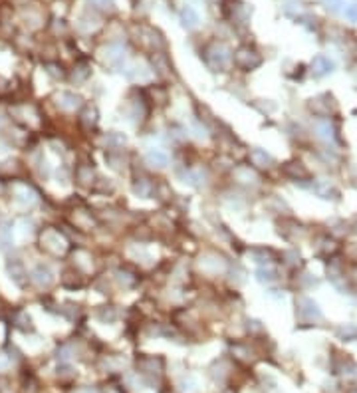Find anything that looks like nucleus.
I'll use <instances>...</instances> for the list:
<instances>
[{
    "instance_id": "13",
    "label": "nucleus",
    "mask_w": 357,
    "mask_h": 393,
    "mask_svg": "<svg viewBox=\"0 0 357 393\" xmlns=\"http://www.w3.org/2000/svg\"><path fill=\"white\" fill-rule=\"evenodd\" d=\"M8 272H10V278L14 280L16 284H22V282H24L26 270H24V266H22L20 260H10V262H8Z\"/></svg>"
},
{
    "instance_id": "18",
    "label": "nucleus",
    "mask_w": 357,
    "mask_h": 393,
    "mask_svg": "<svg viewBox=\"0 0 357 393\" xmlns=\"http://www.w3.org/2000/svg\"><path fill=\"white\" fill-rule=\"evenodd\" d=\"M318 248H320V252L322 254H333L335 250H338V242L333 241V239H329V237H324V239H320V244H318Z\"/></svg>"
},
{
    "instance_id": "24",
    "label": "nucleus",
    "mask_w": 357,
    "mask_h": 393,
    "mask_svg": "<svg viewBox=\"0 0 357 393\" xmlns=\"http://www.w3.org/2000/svg\"><path fill=\"white\" fill-rule=\"evenodd\" d=\"M117 280L123 288H131L135 286V282H137V278H135L131 272H121V270L117 272Z\"/></svg>"
},
{
    "instance_id": "2",
    "label": "nucleus",
    "mask_w": 357,
    "mask_h": 393,
    "mask_svg": "<svg viewBox=\"0 0 357 393\" xmlns=\"http://www.w3.org/2000/svg\"><path fill=\"white\" fill-rule=\"evenodd\" d=\"M296 308L298 318L302 322H306V324H313V322H322L324 320V314H322L320 306L313 302L312 298H308V296H300L296 300Z\"/></svg>"
},
{
    "instance_id": "9",
    "label": "nucleus",
    "mask_w": 357,
    "mask_h": 393,
    "mask_svg": "<svg viewBox=\"0 0 357 393\" xmlns=\"http://www.w3.org/2000/svg\"><path fill=\"white\" fill-rule=\"evenodd\" d=\"M313 193L318 196H322V199H326V201H329V199H338L340 196V191L335 189V187H331L329 183H326V181H318V183H313Z\"/></svg>"
},
{
    "instance_id": "15",
    "label": "nucleus",
    "mask_w": 357,
    "mask_h": 393,
    "mask_svg": "<svg viewBox=\"0 0 357 393\" xmlns=\"http://www.w3.org/2000/svg\"><path fill=\"white\" fill-rule=\"evenodd\" d=\"M248 254H250L254 262H258V264H270V262H272V257H274V252H272L270 248H252Z\"/></svg>"
},
{
    "instance_id": "28",
    "label": "nucleus",
    "mask_w": 357,
    "mask_h": 393,
    "mask_svg": "<svg viewBox=\"0 0 357 393\" xmlns=\"http://www.w3.org/2000/svg\"><path fill=\"white\" fill-rule=\"evenodd\" d=\"M72 358V348L70 346H62V348L58 349V360L60 363H66L68 360Z\"/></svg>"
},
{
    "instance_id": "21",
    "label": "nucleus",
    "mask_w": 357,
    "mask_h": 393,
    "mask_svg": "<svg viewBox=\"0 0 357 393\" xmlns=\"http://www.w3.org/2000/svg\"><path fill=\"white\" fill-rule=\"evenodd\" d=\"M338 336L342 338V340H345V342H349V340H355L357 338V326H342L340 330H338Z\"/></svg>"
},
{
    "instance_id": "23",
    "label": "nucleus",
    "mask_w": 357,
    "mask_h": 393,
    "mask_svg": "<svg viewBox=\"0 0 357 393\" xmlns=\"http://www.w3.org/2000/svg\"><path fill=\"white\" fill-rule=\"evenodd\" d=\"M16 201H18L20 205H32V203H34V193L28 191V189H18Z\"/></svg>"
},
{
    "instance_id": "32",
    "label": "nucleus",
    "mask_w": 357,
    "mask_h": 393,
    "mask_svg": "<svg viewBox=\"0 0 357 393\" xmlns=\"http://www.w3.org/2000/svg\"><path fill=\"white\" fill-rule=\"evenodd\" d=\"M327 8H331V10H338L340 6H342V0H326Z\"/></svg>"
},
{
    "instance_id": "22",
    "label": "nucleus",
    "mask_w": 357,
    "mask_h": 393,
    "mask_svg": "<svg viewBox=\"0 0 357 393\" xmlns=\"http://www.w3.org/2000/svg\"><path fill=\"white\" fill-rule=\"evenodd\" d=\"M256 278H258L260 282L270 284V282H274L278 276H276V270H272V268H260V270L256 272Z\"/></svg>"
},
{
    "instance_id": "4",
    "label": "nucleus",
    "mask_w": 357,
    "mask_h": 393,
    "mask_svg": "<svg viewBox=\"0 0 357 393\" xmlns=\"http://www.w3.org/2000/svg\"><path fill=\"white\" fill-rule=\"evenodd\" d=\"M284 173H286L290 179H294V181H306V179H310V171H308V167L304 165L302 161H288V163L284 165Z\"/></svg>"
},
{
    "instance_id": "3",
    "label": "nucleus",
    "mask_w": 357,
    "mask_h": 393,
    "mask_svg": "<svg viewBox=\"0 0 357 393\" xmlns=\"http://www.w3.org/2000/svg\"><path fill=\"white\" fill-rule=\"evenodd\" d=\"M234 64H236L240 70H256L260 64H262V58L256 50H250V48H240L236 54H234Z\"/></svg>"
},
{
    "instance_id": "8",
    "label": "nucleus",
    "mask_w": 357,
    "mask_h": 393,
    "mask_svg": "<svg viewBox=\"0 0 357 393\" xmlns=\"http://www.w3.org/2000/svg\"><path fill=\"white\" fill-rule=\"evenodd\" d=\"M58 106L66 111H75L77 107L82 106V97L75 95L72 91H62L58 95Z\"/></svg>"
},
{
    "instance_id": "14",
    "label": "nucleus",
    "mask_w": 357,
    "mask_h": 393,
    "mask_svg": "<svg viewBox=\"0 0 357 393\" xmlns=\"http://www.w3.org/2000/svg\"><path fill=\"white\" fill-rule=\"evenodd\" d=\"M14 246V237H12V227L6 225V227L0 228V248L4 252H8L10 248Z\"/></svg>"
},
{
    "instance_id": "10",
    "label": "nucleus",
    "mask_w": 357,
    "mask_h": 393,
    "mask_svg": "<svg viewBox=\"0 0 357 393\" xmlns=\"http://www.w3.org/2000/svg\"><path fill=\"white\" fill-rule=\"evenodd\" d=\"M133 193L137 196H141V199H149V196L155 193V185L145 179V177H141V179H137L133 183Z\"/></svg>"
},
{
    "instance_id": "27",
    "label": "nucleus",
    "mask_w": 357,
    "mask_h": 393,
    "mask_svg": "<svg viewBox=\"0 0 357 393\" xmlns=\"http://www.w3.org/2000/svg\"><path fill=\"white\" fill-rule=\"evenodd\" d=\"M232 351L236 353L238 358H242V360H250V358H252V356H250V349L244 348V346H240V344L232 346Z\"/></svg>"
},
{
    "instance_id": "31",
    "label": "nucleus",
    "mask_w": 357,
    "mask_h": 393,
    "mask_svg": "<svg viewBox=\"0 0 357 393\" xmlns=\"http://www.w3.org/2000/svg\"><path fill=\"white\" fill-rule=\"evenodd\" d=\"M89 76V70H88V66H80L77 68V76H74L77 82H82V80H86V77Z\"/></svg>"
},
{
    "instance_id": "5",
    "label": "nucleus",
    "mask_w": 357,
    "mask_h": 393,
    "mask_svg": "<svg viewBox=\"0 0 357 393\" xmlns=\"http://www.w3.org/2000/svg\"><path fill=\"white\" fill-rule=\"evenodd\" d=\"M30 278H32V282L38 288H48L54 282V274L50 270V266H46V264H38Z\"/></svg>"
},
{
    "instance_id": "20",
    "label": "nucleus",
    "mask_w": 357,
    "mask_h": 393,
    "mask_svg": "<svg viewBox=\"0 0 357 393\" xmlns=\"http://www.w3.org/2000/svg\"><path fill=\"white\" fill-rule=\"evenodd\" d=\"M104 141L109 147H119V145L127 143V137L123 135V133H117V131H111V133H107V135L104 137Z\"/></svg>"
},
{
    "instance_id": "7",
    "label": "nucleus",
    "mask_w": 357,
    "mask_h": 393,
    "mask_svg": "<svg viewBox=\"0 0 357 393\" xmlns=\"http://www.w3.org/2000/svg\"><path fill=\"white\" fill-rule=\"evenodd\" d=\"M312 74L315 77H322V76H326V74H329V72H333V62L329 60L327 56H315L312 60Z\"/></svg>"
},
{
    "instance_id": "12",
    "label": "nucleus",
    "mask_w": 357,
    "mask_h": 393,
    "mask_svg": "<svg viewBox=\"0 0 357 393\" xmlns=\"http://www.w3.org/2000/svg\"><path fill=\"white\" fill-rule=\"evenodd\" d=\"M145 159H147L149 165L157 167V169H165V167L169 165V155L163 151H159V149H151Z\"/></svg>"
},
{
    "instance_id": "30",
    "label": "nucleus",
    "mask_w": 357,
    "mask_h": 393,
    "mask_svg": "<svg viewBox=\"0 0 357 393\" xmlns=\"http://www.w3.org/2000/svg\"><path fill=\"white\" fill-rule=\"evenodd\" d=\"M345 18H349L351 22H357V4H349L345 8Z\"/></svg>"
},
{
    "instance_id": "26",
    "label": "nucleus",
    "mask_w": 357,
    "mask_h": 393,
    "mask_svg": "<svg viewBox=\"0 0 357 393\" xmlns=\"http://www.w3.org/2000/svg\"><path fill=\"white\" fill-rule=\"evenodd\" d=\"M115 316H117V314H115V310H113L111 306H104V308L97 312V318H100L102 322H113Z\"/></svg>"
},
{
    "instance_id": "16",
    "label": "nucleus",
    "mask_w": 357,
    "mask_h": 393,
    "mask_svg": "<svg viewBox=\"0 0 357 393\" xmlns=\"http://www.w3.org/2000/svg\"><path fill=\"white\" fill-rule=\"evenodd\" d=\"M181 20H183V26L185 28H194L199 24V14L194 12L191 6H185L183 12H181Z\"/></svg>"
},
{
    "instance_id": "1",
    "label": "nucleus",
    "mask_w": 357,
    "mask_h": 393,
    "mask_svg": "<svg viewBox=\"0 0 357 393\" xmlns=\"http://www.w3.org/2000/svg\"><path fill=\"white\" fill-rule=\"evenodd\" d=\"M232 60V52L224 42H212L205 50V62L212 72H223Z\"/></svg>"
},
{
    "instance_id": "19",
    "label": "nucleus",
    "mask_w": 357,
    "mask_h": 393,
    "mask_svg": "<svg viewBox=\"0 0 357 393\" xmlns=\"http://www.w3.org/2000/svg\"><path fill=\"white\" fill-rule=\"evenodd\" d=\"M75 179L82 183V185L91 183V179H93V171H91V167H88V165L77 167V169H75Z\"/></svg>"
},
{
    "instance_id": "6",
    "label": "nucleus",
    "mask_w": 357,
    "mask_h": 393,
    "mask_svg": "<svg viewBox=\"0 0 357 393\" xmlns=\"http://www.w3.org/2000/svg\"><path fill=\"white\" fill-rule=\"evenodd\" d=\"M250 161L258 169H270V167L274 165V157L266 149H260V147H254L252 151H250Z\"/></svg>"
},
{
    "instance_id": "33",
    "label": "nucleus",
    "mask_w": 357,
    "mask_h": 393,
    "mask_svg": "<svg viewBox=\"0 0 357 393\" xmlns=\"http://www.w3.org/2000/svg\"><path fill=\"white\" fill-rule=\"evenodd\" d=\"M353 276H355V280H357V266H355V270H353Z\"/></svg>"
},
{
    "instance_id": "34",
    "label": "nucleus",
    "mask_w": 357,
    "mask_h": 393,
    "mask_svg": "<svg viewBox=\"0 0 357 393\" xmlns=\"http://www.w3.org/2000/svg\"><path fill=\"white\" fill-rule=\"evenodd\" d=\"M351 393H357V387H355V389H353V391H351Z\"/></svg>"
},
{
    "instance_id": "25",
    "label": "nucleus",
    "mask_w": 357,
    "mask_h": 393,
    "mask_svg": "<svg viewBox=\"0 0 357 393\" xmlns=\"http://www.w3.org/2000/svg\"><path fill=\"white\" fill-rule=\"evenodd\" d=\"M315 129L320 131V137H324V139H331L333 137V129H331V125H329V121H318V125H315Z\"/></svg>"
},
{
    "instance_id": "29",
    "label": "nucleus",
    "mask_w": 357,
    "mask_h": 393,
    "mask_svg": "<svg viewBox=\"0 0 357 393\" xmlns=\"http://www.w3.org/2000/svg\"><path fill=\"white\" fill-rule=\"evenodd\" d=\"M102 10H113V0H91Z\"/></svg>"
},
{
    "instance_id": "17",
    "label": "nucleus",
    "mask_w": 357,
    "mask_h": 393,
    "mask_svg": "<svg viewBox=\"0 0 357 393\" xmlns=\"http://www.w3.org/2000/svg\"><path fill=\"white\" fill-rule=\"evenodd\" d=\"M234 175H236L238 181H242V183H256L258 181V175L254 173L250 167H238L236 171H234Z\"/></svg>"
},
{
    "instance_id": "11",
    "label": "nucleus",
    "mask_w": 357,
    "mask_h": 393,
    "mask_svg": "<svg viewBox=\"0 0 357 393\" xmlns=\"http://www.w3.org/2000/svg\"><path fill=\"white\" fill-rule=\"evenodd\" d=\"M123 58H125V54H123V48L117 44H111L107 50H105V60L109 66H115L119 68L121 64H123Z\"/></svg>"
}]
</instances>
